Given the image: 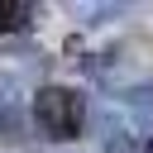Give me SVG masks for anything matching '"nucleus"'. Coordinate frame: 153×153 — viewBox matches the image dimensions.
Wrapping results in <instances>:
<instances>
[{
	"mask_svg": "<svg viewBox=\"0 0 153 153\" xmlns=\"http://www.w3.org/2000/svg\"><path fill=\"white\" fill-rule=\"evenodd\" d=\"M33 124L53 139V143H72L81 139V124H86V96L72 91V86H38L33 91Z\"/></svg>",
	"mask_w": 153,
	"mask_h": 153,
	"instance_id": "obj_1",
	"label": "nucleus"
},
{
	"mask_svg": "<svg viewBox=\"0 0 153 153\" xmlns=\"http://www.w3.org/2000/svg\"><path fill=\"white\" fill-rule=\"evenodd\" d=\"M38 72H43V53H33V48H5L0 53V81L5 86L33 81Z\"/></svg>",
	"mask_w": 153,
	"mask_h": 153,
	"instance_id": "obj_2",
	"label": "nucleus"
},
{
	"mask_svg": "<svg viewBox=\"0 0 153 153\" xmlns=\"http://www.w3.org/2000/svg\"><path fill=\"white\" fill-rule=\"evenodd\" d=\"M120 105L129 110V120H134L139 129H153V81H139V86H129V91L120 96Z\"/></svg>",
	"mask_w": 153,
	"mask_h": 153,
	"instance_id": "obj_3",
	"label": "nucleus"
},
{
	"mask_svg": "<svg viewBox=\"0 0 153 153\" xmlns=\"http://www.w3.org/2000/svg\"><path fill=\"white\" fill-rule=\"evenodd\" d=\"M38 14L43 10L29 0H0V33H24V29H33Z\"/></svg>",
	"mask_w": 153,
	"mask_h": 153,
	"instance_id": "obj_4",
	"label": "nucleus"
},
{
	"mask_svg": "<svg viewBox=\"0 0 153 153\" xmlns=\"http://www.w3.org/2000/svg\"><path fill=\"white\" fill-rule=\"evenodd\" d=\"M76 14H81V24H105V19H120L124 14V5H72Z\"/></svg>",
	"mask_w": 153,
	"mask_h": 153,
	"instance_id": "obj_5",
	"label": "nucleus"
},
{
	"mask_svg": "<svg viewBox=\"0 0 153 153\" xmlns=\"http://www.w3.org/2000/svg\"><path fill=\"white\" fill-rule=\"evenodd\" d=\"M14 129H19V110L10 100H0V139H14Z\"/></svg>",
	"mask_w": 153,
	"mask_h": 153,
	"instance_id": "obj_6",
	"label": "nucleus"
},
{
	"mask_svg": "<svg viewBox=\"0 0 153 153\" xmlns=\"http://www.w3.org/2000/svg\"><path fill=\"white\" fill-rule=\"evenodd\" d=\"M148 153H153V143H148Z\"/></svg>",
	"mask_w": 153,
	"mask_h": 153,
	"instance_id": "obj_7",
	"label": "nucleus"
}]
</instances>
